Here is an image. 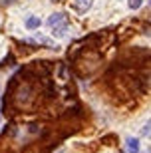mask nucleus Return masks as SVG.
<instances>
[{
  "instance_id": "1",
  "label": "nucleus",
  "mask_w": 151,
  "mask_h": 153,
  "mask_svg": "<svg viewBox=\"0 0 151 153\" xmlns=\"http://www.w3.org/2000/svg\"><path fill=\"white\" fill-rule=\"evenodd\" d=\"M74 8H76V12H80V14H86V12L91 8V4H94V0H72Z\"/></svg>"
},
{
  "instance_id": "2",
  "label": "nucleus",
  "mask_w": 151,
  "mask_h": 153,
  "mask_svg": "<svg viewBox=\"0 0 151 153\" xmlns=\"http://www.w3.org/2000/svg\"><path fill=\"white\" fill-rule=\"evenodd\" d=\"M66 22V14L64 12H56V14H52L48 20H46V24L50 26V28H54V26H60V24Z\"/></svg>"
},
{
  "instance_id": "3",
  "label": "nucleus",
  "mask_w": 151,
  "mask_h": 153,
  "mask_svg": "<svg viewBox=\"0 0 151 153\" xmlns=\"http://www.w3.org/2000/svg\"><path fill=\"white\" fill-rule=\"evenodd\" d=\"M66 30H70V28H68V24L64 22V24H62V26H54V28H52V34L56 36V38H64V36L68 34Z\"/></svg>"
},
{
  "instance_id": "4",
  "label": "nucleus",
  "mask_w": 151,
  "mask_h": 153,
  "mask_svg": "<svg viewBox=\"0 0 151 153\" xmlns=\"http://www.w3.org/2000/svg\"><path fill=\"white\" fill-rule=\"evenodd\" d=\"M125 145H127L129 153H139V141H137L135 137H129L127 141H125Z\"/></svg>"
},
{
  "instance_id": "5",
  "label": "nucleus",
  "mask_w": 151,
  "mask_h": 153,
  "mask_svg": "<svg viewBox=\"0 0 151 153\" xmlns=\"http://www.w3.org/2000/svg\"><path fill=\"white\" fill-rule=\"evenodd\" d=\"M40 24H42V20H40L38 16H30L28 20H26V28L28 30H36V28H40Z\"/></svg>"
},
{
  "instance_id": "6",
  "label": "nucleus",
  "mask_w": 151,
  "mask_h": 153,
  "mask_svg": "<svg viewBox=\"0 0 151 153\" xmlns=\"http://www.w3.org/2000/svg\"><path fill=\"white\" fill-rule=\"evenodd\" d=\"M141 4H143V0H129V8L131 10H139Z\"/></svg>"
},
{
  "instance_id": "7",
  "label": "nucleus",
  "mask_w": 151,
  "mask_h": 153,
  "mask_svg": "<svg viewBox=\"0 0 151 153\" xmlns=\"http://www.w3.org/2000/svg\"><path fill=\"white\" fill-rule=\"evenodd\" d=\"M2 2H4V4H10V2H14V0H2Z\"/></svg>"
}]
</instances>
